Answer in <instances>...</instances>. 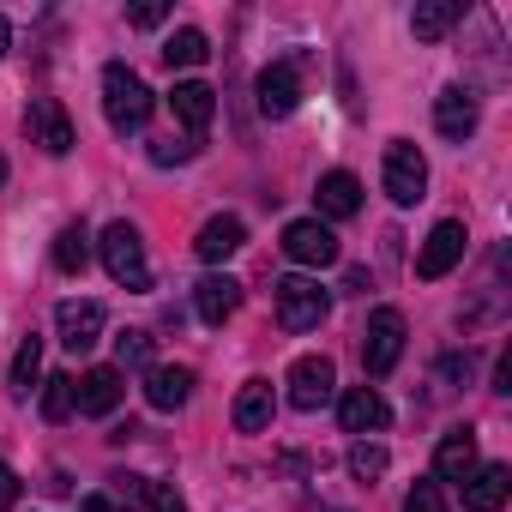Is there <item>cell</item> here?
I'll return each instance as SVG.
<instances>
[{
  "label": "cell",
  "mask_w": 512,
  "mask_h": 512,
  "mask_svg": "<svg viewBox=\"0 0 512 512\" xmlns=\"http://www.w3.org/2000/svg\"><path fill=\"white\" fill-rule=\"evenodd\" d=\"M103 115H109L115 133H139L151 121V91H145V79L127 61H109L103 67Z\"/></svg>",
  "instance_id": "cell-1"
},
{
  "label": "cell",
  "mask_w": 512,
  "mask_h": 512,
  "mask_svg": "<svg viewBox=\"0 0 512 512\" xmlns=\"http://www.w3.org/2000/svg\"><path fill=\"white\" fill-rule=\"evenodd\" d=\"M97 253H103V266H109V278H115L121 290H151V260H145V235H139V229H133L127 217L103 229Z\"/></svg>",
  "instance_id": "cell-2"
},
{
  "label": "cell",
  "mask_w": 512,
  "mask_h": 512,
  "mask_svg": "<svg viewBox=\"0 0 512 512\" xmlns=\"http://www.w3.org/2000/svg\"><path fill=\"white\" fill-rule=\"evenodd\" d=\"M332 314V296L314 278H278V326L284 332H320Z\"/></svg>",
  "instance_id": "cell-3"
},
{
  "label": "cell",
  "mask_w": 512,
  "mask_h": 512,
  "mask_svg": "<svg viewBox=\"0 0 512 512\" xmlns=\"http://www.w3.org/2000/svg\"><path fill=\"white\" fill-rule=\"evenodd\" d=\"M380 181L392 193V205H416L428 193V157L410 145V139H392L386 145V163H380Z\"/></svg>",
  "instance_id": "cell-4"
},
{
  "label": "cell",
  "mask_w": 512,
  "mask_h": 512,
  "mask_svg": "<svg viewBox=\"0 0 512 512\" xmlns=\"http://www.w3.org/2000/svg\"><path fill=\"white\" fill-rule=\"evenodd\" d=\"M398 356H404V314L398 308H374L368 314V338H362V368L380 380V374L398 368Z\"/></svg>",
  "instance_id": "cell-5"
},
{
  "label": "cell",
  "mask_w": 512,
  "mask_h": 512,
  "mask_svg": "<svg viewBox=\"0 0 512 512\" xmlns=\"http://www.w3.org/2000/svg\"><path fill=\"white\" fill-rule=\"evenodd\" d=\"M464 241H470V235H464V223H458V217H440V223L428 229L422 253H416V278H422V284H440V278L464 260Z\"/></svg>",
  "instance_id": "cell-6"
},
{
  "label": "cell",
  "mask_w": 512,
  "mask_h": 512,
  "mask_svg": "<svg viewBox=\"0 0 512 512\" xmlns=\"http://www.w3.org/2000/svg\"><path fill=\"white\" fill-rule=\"evenodd\" d=\"M284 253L296 266H332L338 260V235L320 217H296V223H284Z\"/></svg>",
  "instance_id": "cell-7"
},
{
  "label": "cell",
  "mask_w": 512,
  "mask_h": 512,
  "mask_svg": "<svg viewBox=\"0 0 512 512\" xmlns=\"http://www.w3.org/2000/svg\"><path fill=\"white\" fill-rule=\"evenodd\" d=\"M25 133H31V145H43L49 157H67L79 139H73V121H67V109L55 103V97H37L31 109H25Z\"/></svg>",
  "instance_id": "cell-8"
},
{
  "label": "cell",
  "mask_w": 512,
  "mask_h": 512,
  "mask_svg": "<svg viewBox=\"0 0 512 512\" xmlns=\"http://www.w3.org/2000/svg\"><path fill=\"white\" fill-rule=\"evenodd\" d=\"M103 326H109L103 302H61V308H55V332H61V344H67L73 356H85V350L103 338Z\"/></svg>",
  "instance_id": "cell-9"
},
{
  "label": "cell",
  "mask_w": 512,
  "mask_h": 512,
  "mask_svg": "<svg viewBox=\"0 0 512 512\" xmlns=\"http://www.w3.org/2000/svg\"><path fill=\"white\" fill-rule=\"evenodd\" d=\"M253 91H260V115H266V121H290V115H296V103H302V79H296V67H290V61H272Z\"/></svg>",
  "instance_id": "cell-10"
},
{
  "label": "cell",
  "mask_w": 512,
  "mask_h": 512,
  "mask_svg": "<svg viewBox=\"0 0 512 512\" xmlns=\"http://www.w3.org/2000/svg\"><path fill=\"white\" fill-rule=\"evenodd\" d=\"M476 121H482V109H476V91H464V85H446V91L434 97V127H440V139L464 145V139L476 133Z\"/></svg>",
  "instance_id": "cell-11"
},
{
  "label": "cell",
  "mask_w": 512,
  "mask_h": 512,
  "mask_svg": "<svg viewBox=\"0 0 512 512\" xmlns=\"http://www.w3.org/2000/svg\"><path fill=\"white\" fill-rule=\"evenodd\" d=\"M284 386H290V404H296V410H320V404L332 398L338 374H332V362H326V356H302V362L290 368V380H284Z\"/></svg>",
  "instance_id": "cell-12"
},
{
  "label": "cell",
  "mask_w": 512,
  "mask_h": 512,
  "mask_svg": "<svg viewBox=\"0 0 512 512\" xmlns=\"http://www.w3.org/2000/svg\"><path fill=\"white\" fill-rule=\"evenodd\" d=\"M193 308H199L205 326H223V320H235V308H241V284H235L229 272H205V278L193 284Z\"/></svg>",
  "instance_id": "cell-13"
},
{
  "label": "cell",
  "mask_w": 512,
  "mask_h": 512,
  "mask_svg": "<svg viewBox=\"0 0 512 512\" xmlns=\"http://www.w3.org/2000/svg\"><path fill=\"white\" fill-rule=\"evenodd\" d=\"M338 422H344V434H380L392 422V410H386V398L374 386H350L338 398Z\"/></svg>",
  "instance_id": "cell-14"
},
{
  "label": "cell",
  "mask_w": 512,
  "mask_h": 512,
  "mask_svg": "<svg viewBox=\"0 0 512 512\" xmlns=\"http://www.w3.org/2000/svg\"><path fill=\"white\" fill-rule=\"evenodd\" d=\"M476 434L470 428H452V434H440V446H434V482H470L476 476Z\"/></svg>",
  "instance_id": "cell-15"
},
{
  "label": "cell",
  "mask_w": 512,
  "mask_h": 512,
  "mask_svg": "<svg viewBox=\"0 0 512 512\" xmlns=\"http://www.w3.org/2000/svg\"><path fill=\"white\" fill-rule=\"evenodd\" d=\"M121 368H91L79 386H73V410L79 416H115V404H121Z\"/></svg>",
  "instance_id": "cell-16"
},
{
  "label": "cell",
  "mask_w": 512,
  "mask_h": 512,
  "mask_svg": "<svg viewBox=\"0 0 512 512\" xmlns=\"http://www.w3.org/2000/svg\"><path fill=\"white\" fill-rule=\"evenodd\" d=\"M187 398H193V368H181V362L175 368L169 362H151L145 368V404L151 410H181Z\"/></svg>",
  "instance_id": "cell-17"
},
{
  "label": "cell",
  "mask_w": 512,
  "mask_h": 512,
  "mask_svg": "<svg viewBox=\"0 0 512 512\" xmlns=\"http://www.w3.org/2000/svg\"><path fill=\"white\" fill-rule=\"evenodd\" d=\"M272 410H278V398H272V380H247V386L235 392V410H229V422H235L241 434H266V428H272Z\"/></svg>",
  "instance_id": "cell-18"
},
{
  "label": "cell",
  "mask_w": 512,
  "mask_h": 512,
  "mask_svg": "<svg viewBox=\"0 0 512 512\" xmlns=\"http://www.w3.org/2000/svg\"><path fill=\"white\" fill-rule=\"evenodd\" d=\"M169 109H175V121H181L187 133H205L211 115H217V91L199 85V79H181V85L169 91Z\"/></svg>",
  "instance_id": "cell-19"
},
{
  "label": "cell",
  "mask_w": 512,
  "mask_h": 512,
  "mask_svg": "<svg viewBox=\"0 0 512 512\" xmlns=\"http://www.w3.org/2000/svg\"><path fill=\"white\" fill-rule=\"evenodd\" d=\"M512 494V470L506 464H476V476L464 482V506L470 512H500Z\"/></svg>",
  "instance_id": "cell-20"
},
{
  "label": "cell",
  "mask_w": 512,
  "mask_h": 512,
  "mask_svg": "<svg viewBox=\"0 0 512 512\" xmlns=\"http://www.w3.org/2000/svg\"><path fill=\"white\" fill-rule=\"evenodd\" d=\"M199 260L205 266H223L229 253H241L247 247V229H241V217H205V229H199Z\"/></svg>",
  "instance_id": "cell-21"
},
{
  "label": "cell",
  "mask_w": 512,
  "mask_h": 512,
  "mask_svg": "<svg viewBox=\"0 0 512 512\" xmlns=\"http://www.w3.org/2000/svg\"><path fill=\"white\" fill-rule=\"evenodd\" d=\"M320 211L326 217H356L362 211V181L350 175V169H332V175H320Z\"/></svg>",
  "instance_id": "cell-22"
},
{
  "label": "cell",
  "mask_w": 512,
  "mask_h": 512,
  "mask_svg": "<svg viewBox=\"0 0 512 512\" xmlns=\"http://www.w3.org/2000/svg\"><path fill=\"white\" fill-rule=\"evenodd\" d=\"M458 19H464V0H422V7L410 13V31H416L422 43H440Z\"/></svg>",
  "instance_id": "cell-23"
},
{
  "label": "cell",
  "mask_w": 512,
  "mask_h": 512,
  "mask_svg": "<svg viewBox=\"0 0 512 512\" xmlns=\"http://www.w3.org/2000/svg\"><path fill=\"white\" fill-rule=\"evenodd\" d=\"M55 266H61L67 278H79V272L91 266V229H85V223H67V229L55 235Z\"/></svg>",
  "instance_id": "cell-24"
},
{
  "label": "cell",
  "mask_w": 512,
  "mask_h": 512,
  "mask_svg": "<svg viewBox=\"0 0 512 512\" xmlns=\"http://www.w3.org/2000/svg\"><path fill=\"white\" fill-rule=\"evenodd\" d=\"M37 374H43V338H25V344L13 350V368H7V392H13V398H31Z\"/></svg>",
  "instance_id": "cell-25"
},
{
  "label": "cell",
  "mask_w": 512,
  "mask_h": 512,
  "mask_svg": "<svg viewBox=\"0 0 512 512\" xmlns=\"http://www.w3.org/2000/svg\"><path fill=\"white\" fill-rule=\"evenodd\" d=\"M205 55H211V43H205V31H193V25L163 43V61H169V67H205Z\"/></svg>",
  "instance_id": "cell-26"
},
{
  "label": "cell",
  "mask_w": 512,
  "mask_h": 512,
  "mask_svg": "<svg viewBox=\"0 0 512 512\" xmlns=\"http://www.w3.org/2000/svg\"><path fill=\"white\" fill-rule=\"evenodd\" d=\"M386 464H392V458H386L380 440H356V446H350V476H356V482H380Z\"/></svg>",
  "instance_id": "cell-27"
},
{
  "label": "cell",
  "mask_w": 512,
  "mask_h": 512,
  "mask_svg": "<svg viewBox=\"0 0 512 512\" xmlns=\"http://www.w3.org/2000/svg\"><path fill=\"white\" fill-rule=\"evenodd\" d=\"M73 386H79L73 374H49V380H43V416H49V422H67V416H73Z\"/></svg>",
  "instance_id": "cell-28"
},
{
  "label": "cell",
  "mask_w": 512,
  "mask_h": 512,
  "mask_svg": "<svg viewBox=\"0 0 512 512\" xmlns=\"http://www.w3.org/2000/svg\"><path fill=\"white\" fill-rule=\"evenodd\" d=\"M115 368H151V332H121L115 338Z\"/></svg>",
  "instance_id": "cell-29"
},
{
  "label": "cell",
  "mask_w": 512,
  "mask_h": 512,
  "mask_svg": "<svg viewBox=\"0 0 512 512\" xmlns=\"http://www.w3.org/2000/svg\"><path fill=\"white\" fill-rule=\"evenodd\" d=\"M139 500H145L151 512H187V494H181L175 482H151V476H145V494H139Z\"/></svg>",
  "instance_id": "cell-30"
},
{
  "label": "cell",
  "mask_w": 512,
  "mask_h": 512,
  "mask_svg": "<svg viewBox=\"0 0 512 512\" xmlns=\"http://www.w3.org/2000/svg\"><path fill=\"white\" fill-rule=\"evenodd\" d=\"M404 512H446V488L434 476H422L410 494H404Z\"/></svg>",
  "instance_id": "cell-31"
},
{
  "label": "cell",
  "mask_w": 512,
  "mask_h": 512,
  "mask_svg": "<svg viewBox=\"0 0 512 512\" xmlns=\"http://www.w3.org/2000/svg\"><path fill=\"white\" fill-rule=\"evenodd\" d=\"M169 19V7L163 0H145V7H127V25H139V31H151V25H163Z\"/></svg>",
  "instance_id": "cell-32"
},
{
  "label": "cell",
  "mask_w": 512,
  "mask_h": 512,
  "mask_svg": "<svg viewBox=\"0 0 512 512\" xmlns=\"http://www.w3.org/2000/svg\"><path fill=\"white\" fill-rule=\"evenodd\" d=\"M187 157H193V145H175V139L151 145V163H187Z\"/></svg>",
  "instance_id": "cell-33"
},
{
  "label": "cell",
  "mask_w": 512,
  "mask_h": 512,
  "mask_svg": "<svg viewBox=\"0 0 512 512\" xmlns=\"http://www.w3.org/2000/svg\"><path fill=\"white\" fill-rule=\"evenodd\" d=\"M13 500H19V476H13V464H7V458H0V512H7Z\"/></svg>",
  "instance_id": "cell-34"
},
{
  "label": "cell",
  "mask_w": 512,
  "mask_h": 512,
  "mask_svg": "<svg viewBox=\"0 0 512 512\" xmlns=\"http://www.w3.org/2000/svg\"><path fill=\"white\" fill-rule=\"evenodd\" d=\"M79 512H121V500H115V494H85Z\"/></svg>",
  "instance_id": "cell-35"
},
{
  "label": "cell",
  "mask_w": 512,
  "mask_h": 512,
  "mask_svg": "<svg viewBox=\"0 0 512 512\" xmlns=\"http://www.w3.org/2000/svg\"><path fill=\"white\" fill-rule=\"evenodd\" d=\"M494 392H512V356L494 362Z\"/></svg>",
  "instance_id": "cell-36"
},
{
  "label": "cell",
  "mask_w": 512,
  "mask_h": 512,
  "mask_svg": "<svg viewBox=\"0 0 512 512\" xmlns=\"http://www.w3.org/2000/svg\"><path fill=\"white\" fill-rule=\"evenodd\" d=\"M440 374H446V380H458V374H470V356H446V362H440Z\"/></svg>",
  "instance_id": "cell-37"
},
{
  "label": "cell",
  "mask_w": 512,
  "mask_h": 512,
  "mask_svg": "<svg viewBox=\"0 0 512 512\" xmlns=\"http://www.w3.org/2000/svg\"><path fill=\"white\" fill-rule=\"evenodd\" d=\"M7 49H13V25H7V19H0V55H7Z\"/></svg>",
  "instance_id": "cell-38"
},
{
  "label": "cell",
  "mask_w": 512,
  "mask_h": 512,
  "mask_svg": "<svg viewBox=\"0 0 512 512\" xmlns=\"http://www.w3.org/2000/svg\"><path fill=\"white\" fill-rule=\"evenodd\" d=\"M0 187H7V157H0Z\"/></svg>",
  "instance_id": "cell-39"
}]
</instances>
